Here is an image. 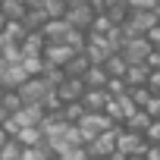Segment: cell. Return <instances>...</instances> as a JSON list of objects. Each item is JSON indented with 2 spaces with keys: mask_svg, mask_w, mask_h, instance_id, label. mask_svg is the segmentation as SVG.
<instances>
[{
  "mask_svg": "<svg viewBox=\"0 0 160 160\" xmlns=\"http://www.w3.org/2000/svg\"><path fill=\"white\" fill-rule=\"evenodd\" d=\"M50 160H60V157H57V154H53V157H50Z\"/></svg>",
  "mask_w": 160,
  "mask_h": 160,
  "instance_id": "cell-41",
  "label": "cell"
},
{
  "mask_svg": "<svg viewBox=\"0 0 160 160\" xmlns=\"http://www.w3.org/2000/svg\"><path fill=\"white\" fill-rule=\"evenodd\" d=\"M22 22L28 25V32H41V28L50 22V16H47L41 7H35V10H28V13H25V19H22Z\"/></svg>",
  "mask_w": 160,
  "mask_h": 160,
  "instance_id": "cell-18",
  "label": "cell"
},
{
  "mask_svg": "<svg viewBox=\"0 0 160 160\" xmlns=\"http://www.w3.org/2000/svg\"><path fill=\"white\" fill-rule=\"evenodd\" d=\"M16 91L22 94V101H25V104H44V101H47L57 88L47 82L44 75H32V78H25V82H22Z\"/></svg>",
  "mask_w": 160,
  "mask_h": 160,
  "instance_id": "cell-1",
  "label": "cell"
},
{
  "mask_svg": "<svg viewBox=\"0 0 160 160\" xmlns=\"http://www.w3.org/2000/svg\"><path fill=\"white\" fill-rule=\"evenodd\" d=\"M0 104H3V107H7L10 113H19V110L25 107V101H22V94H19L16 88H10V91L3 94V101H0Z\"/></svg>",
  "mask_w": 160,
  "mask_h": 160,
  "instance_id": "cell-24",
  "label": "cell"
},
{
  "mask_svg": "<svg viewBox=\"0 0 160 160\" xmlns=\"http://www.w3.org/2000/svg\"><path fill=\"white\" fill-rule=\"evenodd\" d=\"M10 41H16V44H22L25 38H28V25L22 22V19H10L7 22V32H3Z\"/></svg>",
  "mask_w": 160,
  "mask_h": 160,
  "instance_id": "cell-20",
  "label": "cell"
},
{
  "mask_svg": "<svg viewBox=\"0 0 160 160\" xmlns=\"http://www.w3.org/2000/svg\"><path fill=\"white\" fill-rule=\"evenodd\" d=\"M7 91H10V88H7L3 82H0V101H3V94H7Z\"/></svg>",
  "mask_w": 160,
  "mask_h": 160,
  "instance_id": "cell-38",
  "label": "cell"
},
{
  "mask_svg": "<svg viewBox=\"0 0 160 160\" xmlns=\"http://www.w3.org/2000/svg\"><path fill=\"white\" fill-rule=\"evenodd\" d=\"M148 160H160V144H148Z\"/></svg>",
  "mask_w": 160,
  "mask_h": 160,
  "instance_id": "cell-31",
  "label": "cell"
},
{
  "mask_svg": "<svg viewBox=\"0 0 160 160\" xmlns=\"http://www.w3.org/2000/svg\"><path fill=\"white\" fill-rule=\"evenodd\" d=\"M94 19H98V10H94L91 3H78V7H69V10H66V22H69L72 28H82V32H91Z\"/></svg>",
  "mask_w": 160,
  "mask_h": 160,
  "instance_id": "cell-6",
  "label": "cell"
},
{
  "mask_svg": "<svg viewBox=\"0 0 160 160\" xmlns=\"http://www.w3.org/2000/svg\"><path fill=\"white\" fill-rule=\"evenodd\" d=\"M91 160H107V157H91Z\"/></svg>",
  "mask_w": 160,
  "mask_h": 160,
  "instance_id": "cell-40",
  "label": "cell"
},
{
  "mask_svg": "<svg viewBox=\"0 0 160 160\" xmlns=\"http://www.w3.org/2000/svg\"><path fill=\"white\" fill-rule=\"evenodd\" d=\"M50 19H66V10H69V3L66 0H44V7H41Z\"/></svg>",
  "mask_w": 160,
  "mask_h": 160,
  "instance_id": "cell-23",
  "label": "cell"
},
{
  "mask_svg": "<svg viewBox=\"0 0 160 160\" xmlns=\"http://www.w3.org/2000/svg\"><path fill=\"white\" fill-rule=\"evenodd\" d=\"M144 138H148V144H160V119L151 122V129L144 132Z\"/></svg>",
  "mask_w": 160,
  "mask_h": 160,
  "instance_id": "cell-27",
  "label": "cell"
},
{
  "mask_svg": "<svg viewBox=\"0 0 160 160\" xmlns=\"http://www.w3.org/2000/svg\"><path fill=\"white\" fill-rule=\"evenodd\" d=\"M13 119L19 122V129H28V126H41L47 119V110L44 104H25L19 113H13Z\"/></svg>",
  "mask_w": 160,
  "mask_h": 160,
  "instance_id": "cell-9",
  "label": "cell"
},
{
  "mask_svg": "<svg viewBox=\"0 0 160 160\" xmlns=\"http://www.w3.org/2000/svg\"><path fill=\"white\" fill-rule=\"evenodd\" d=\"M57 157H60V160H91V154H88V144H78V148H66V151H60Z\"/></svg>",
  "mask_w": 160,
  "mask_h": 160,
  "instance_id": "cell-25",
  "label": "cell"
},
{
  "mask_svg": "<svg viewBox=\"0 0 160 160\" xmlns=\"http://www.w3.org/2000/svg\"><path fill=\"white\" fill-rule=\"evenodd\" d=\"M116 151L126 154V157H138V154H148V138L141 132H132L126 126H119L116 132Z\"/></svg>",
  "mask_w": 160,
  "mask_h": 160,
  "instance_id": "cell-3",
  "label": "cell"
},
{
  "mask_svg": "<svg viewBox=\"0 0 160 160\" xmlns=\"http://www.w3.org/2000/svg\"><path fill=\"white\" fill-rule=\"evenodd\" d=\"M75 53H78V50H75V47H69V44H47L44 60H47V66H66Z\"/></svg>",
  "mask_w": 160,
  "mask_h": 160,
  "instance_id": "cell-10",
  "label": "cell"
},
{
  "mask_svg": "<svg viewBox=\"0 0 160 160\" xmlns=\"http://www.w3.org/2000/svg\"><path fill=\"white\" fill-rule=\"evenodd\" d=\"M22 3H25L28 10H35V7H44V0H22Z\"/></svg>",
  "mask_w": 160,
  "mask_h": 160,
  "instance_id": "cell-35",
  "label": "cell"
},
{
  "mask_svg": "<svg viewBox=\"0 0 160 160\" xmlns=\"http://www.w3.org/2000/svg\"><path fill=\"white\" fill-rule=\"evenodd\" d=\"M116 132H119V126L116 129H110V132H104V135H98L94 141H88V154L91 157H113L116 154Z\"/></svg>",
  "mask_w": 160,
  "mask_h": 160,
  "instance_id": "cell-7",
  "label": "cell"
},
{
  "mask_svg": "<svg viewBox=\"0 0 160 160\" xmlns=\"http://www.w3.org/2000/svg\"><path fill=\"white\" fill-rule=\"evenodd\" d=\"M82 104H85L88 113H104L107 104H110V91L107 88H88L85 98H82Z\"/></svg>",
  "mask_w": 160,
  "mask_h": 160,
  "instance_id": "cell-11",
  "label": "cell"
},
{
  "mask_svg": "<svg viewBox=\"0 0 160 160\" xmlns=\"http://www.w3.org/2000/svg\"><path fill=\"white\" fill-rule=\"evenodd\" d=\"M22 154H25V144L19 138H10L3 148H0V157L3 160H22Z\"/></svg>",
  "mask_w": 160,
  "mask_h": 160,
  "instance_id": "cell-22",
  "label": "cell"
},
{
  "mask_svg": "<svg viewBox=\"0 0 160 160\" xmlns=\"http://www.w3.org/2000/svg\"><path fill=\"white\" fill-rule=\"evenodd\" d=\"M151 122H154V116H151L148 110H138L135 116H129V119H126V129H132V132H141V135H144V132L151 129Z\"/></svg>",
  "mask_w": 160,
  "mask_h": 160,
  "instance_id": "cell-19",
  "label": "cell"
},
{
  "mask_svg": "<svg viewBox=\"0 0 160 160\" xmlns=\"http://www.w3.org/2000/svg\"><path fill=\"white\" fill-rule=\"evenodd\" d=\"M60 113H63V119H66V122H72V126H75L78 119L88 113V110H85V104H82V101H72V104H63V110H60Z\"/></svg>",
  "mask_w": 160,
  "mask_h": 160,
  "instance_id": "cell-21",
  "label": "cell"
},
{
  "mask_svg": "<svg viewBox=\"0 0 160 160\" xmlns=\"http://www.w3.org/2000/svg\"><path fill=\"white\" fill-rule=\"evenodd\" d=\"M25 148H38V144H47V135H44V129L41 126H28V129H19V135H16Z\"/></svg>",
  "mask_w": 160,
  "mask_h": 160,
  "instance_id": "cell-16",
  "label": "cell"
},
{
  "mask_svg": "<svg viewBox=\"0 0 160 160\" xmlns=\"http://www.w3.org/2000/svg\"><path fill=\"white\" fill-rule=\"evenodd\" d=\"M25 78H32V75L25 72V66H22V63H10V66L3 69V75H0V82H3L7 88H19Z\"/></svg>",
  "mask_w": 160,
  "mask_h": 160,
  "instance_id": "cell-13",
  "label": "cell"
},
{
  "mask_svg": "<svg viewBox=\"0 0 160 160\" xmlns=\"http://www.w3.org/2000/svg\"><path fill=\"white\" fill-rule=\"evenodd\" d=\"M126 3H129L132 10H157L160 0H126Z\"/></svg>",
  "mask_w": 160,
  "mask_h": 160,
  "instance_id": "cell-26",
  "label": "cell"
},
{
  "mask_svg": "<svg viewBox=\"0 0 160 160\" xmlns=\"http://www.w3.org/2000/svg\"><path fill=\"white\" fill-rule=\"evenodd\" d=\"M7 66H10V63H7V57L0 53V75H3V69H7Z\"/></svg>",
  "mask_w": 160,
  "mask_h": 160,
  "instance_id": "cell-37",
  "label": "cell"
},
{
  "mask_svg": "<svg viewBox=\"0 0 160 160\" xmlns=\"http://www.w3.org/2000/svg\"><path fill=\"white\" fill-rule=\"evenodd\" d=\"M85 91H88L85 78H75V75H66V82H63V85L57 88V94H60V101H63V104L82 101V98H85Z\"/></svg>",
  "mask_w": 160,
  "mask_h": 160,
  "instance_id": "cell-8",
  "label": "cell"
},
{
  "mask_svg": "<svg viewBox=\"0 0 160 160\" xmlns=\"http://www.w3.org/2000/svg\"><path fill=\"white\" fill-rule=\"evenodd\" d=\"M154 25H160V13H157V10H132L122 28H126L129 35H148Z\"/></svg>",
  "mask_w": 160,
  "mask_h": 160,
  "instance_id": "cell-4",
  "label": "cell"
},
{
  "mask_svg": "<svg viewBox=\"0 0 160 160\" xmlns=\"http://www.w3.org/2000/svg\"><path fill=\"white\" fill-rule=\"evenodd\" d=\"M10 138H13V135H10V132H7V129H3V126H0V148H3V144H7V141H10Z\"/></svg>",
  "mask_w": 160,
  "mask_h": 160,
  "instance_id": "cell-33",
  "label": "cell"
},
{
  "mask_svg": "<svg viewBox=\"0 0 160 160\" xmlns=\"http://www.w3.org/2000/svg\"><path fill=\"white\" fill-rule=\"evenodd\" d=\"M148 41H151L154 47H160V25H154V28L148 32Z\"/></svg>",
  "mask_w": 160,
  "mask_h": 160,
  "instance_id": "cell-30",
  "label": "cell"
},
{
  "mask_svg": "<svg viewBox=\"0 0 160 160\" xmlns=\"http://www.w3.org/2000/svg\"><path fill=\"white\" fill-rule=\"evenodd\" d=\"M144 110H148L154 119H160V94H154V98H151V104H148Z\"/></svg>",
  "mask_w": 160,
  "mask_h": 160,
  "instance_id": "cell-28",
  "label": "cell"
},
{
  "mask_svg": "<svg viewBox=\"0 0 160 160\" xmlns=\"http://www.w3.org/2000/svg\"><path fill=\"white\" fill-rule=\"evenodd\" d=\"M44 50H47L44 32H28V38L22 41V53L25 57H44Z\"/></svg>",
  "mask_w": 160,
  "mask_h": 160,
  "instance_id": "cell-14",
  "label": "cell"
},
{
  "mask_svg": "<svg viewBox=\"0 0 160 160\" xmlns=\"http://www.w3.org/2000/svg\"><path fill=\"white\" fill-rule=\"evenodd\" d=\"M7 41H10V38H7L3 32H0V53H3V47H7Z\"/></svg>",
  "mask_w": 160,
  "mask_h": 160,
  "instance_id": "cell-36",
  "label": "cell"
},
{
  "mask_svg": "<svg viewBox=\"0 0 160 160\" xmlns=\"http://www.w3.org/2000/svg\"><path fill=\"white\" fill-rule=\"evenodd\" d=\"M78 126V132H82V138H85V144L88 141H94L98 135H104V132H110V129H116V122L107 116V113H85L82 119L75 122Z\"/></svg>",
  "mask_w": 160,
  "mask_h": 160,
  "instance_id": "cell-2",
  "label": "cell"
},
{
  "mask_svg": "<svg viewBox=\"0 0 160 160\" xmlns=\"http://www.w3.org/2000/svg\"><path fill=\"white\" fill-rule=\"evenodd\" d=\"M151 50H154V44L148 41V35H132V38L122 44V50H119V53H122L129 63H148Z\"/></svg>",
  "mask_w": 160,
  "mask_h": 160,
  "instance_id": "cell-5",
  "label": "cell"
},
{
  "mask_svg": "<svg viewBox=\"0 0 160 160\" xmlns=\"http://www.w3.org/2000/svg\"><path fill=\"white\" fill-rule=\"evenodd\" d=\"M148 88H151L154 94H160V69H154V72H151V78H148Z\"/></svg>",
  "mask_w": 160,
  "mask_h": 160,
  "instance_id": "cell-29",
  "label": "cell"
},
{
  "mask_svg": "<svg viewBox=\"0 0 160 160\" xmlns=\"http://www.w3.org/2000/svg\"><path fill=\"white\" fill-rule=\"evenodd\" d=\"M69 28H72V25H69L66 19H50L41 32H44L47 44H63V41H66V35H69Z\"/></svg>",
  "mask_w": 160,
  "mask_h": 160,
  "instance_id": "cell-12",
  "label": "cell"
},
{
  "mask_svg": "<svg viewBox=\"0 0 160 160\" xmlns=\"http://www.w3.org/2000/svg\"><path fill=\"white\" fill-rule=\"evenodd\" d=\"M107 82H110V72H107L104 66H91V69L85 72V85H88V88H107Z\"/></svg>",
  "mask_w": 160,
  "mask_h": 160,
  "instance_id": "cell-17",
  "label": "cell"
},
{
  "mask_svg": "<svg viewBox=\"0 0 160 160\" xmlns=\"http://www.w3.org/2000/svg\"><path fill=\"white\" fill-rule=\"evenodd\" d=\"M129 160H148V157H144V154H138V157H129Z\"/></svg>",
  "mask_w": 160,
  "mask_h": 160,
  "instance_id": "cell-39",
  "label": "cell"
},
{
  "mask_svg": "<svg viewBox=\"0 0 160 160\" xmlns=\"http://www.w3.org/2000/svg\"><path fill=\"white\" fill-rule=\"evenodd\" d=\"M10 116H13V113H10V110H7V107H3V104H0V126H3V122H7V119H10Z\"/></svg>",
  "mask_w": 160,
  "mask_h": 160,
  "instance_id": "cell-32",
  "label": "cell"
},
{
  "mask_svg": "<svg viewBox=\"0 0 160 160\" xmlns=\"http://www.w3.org/2000/svg\"><path fill=\"white\" fill-rule=\"evenodd\" d=\"M0 160H3V157H0Z\"/></svg>",
  "mask_w": 160,
  "mask_h": 160,
  "instance_id": "cell-42",
  "label": "cell"
},
{
  "mask_svg": "<svg viewBox=\"0 0 160 160\" xmlns=\"http://www.w3.org/2000/svg\"><path fill=\"white\" fill-rule=\"evenodd\" d=\"M7 22H10V16H7L3 10H0V32H7Z\"/></svg>",
  "mask_w": 160,
  "mask_h": 160,
  "instance_id": "cell-34",
  "label": "cell"
},
{
  "mask_svg": "<svg viewBox=\"0 0 160 160\" xmlns=\"http://www.w3.org/2000/svg\"><path fill=\"white\" fill-rule=\"evenodd\" d=\"M129 66H132V63H129L122 53H110V57H107V63H104V69L110 72V78H126Z\"/></svg>",
  "mask_w": 160,
  "mask_h": 160,
  "instance_id": "cell-15",
  "label": "cell"
}]
</instances>
